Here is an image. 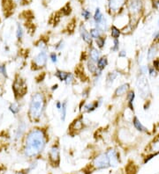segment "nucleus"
Here are the masks:
<instances>
[{
    "instance_id": "nucleus-41",
    "label": "nucleus",
    "mask_w": 159,
    "mask_h": 174,
    "mask_svg": "<svg viewBox=\"0 0 159 174\" xmlns=\"http://www.w3.org/2000/svg\"><path fill=\"white\" fill-rule=\"evenodd\" d=\"M89 94H90V88L89 87L85 88L84 90L82 91V97L84 98V99H87L89 97Z\"/></svg>"
},
{
    "instance_id": "nucleus-48",
    "label": "nucleus",
    "mask_w": 159,
    "mask_h": 174,
    "mask_svg": "<svg viewBox=\"0 0 159 174\" xmlns=\"http://www.w3.org/2000/svg\"><path fill=\"white\" fill-rule=\"evenodd\" d=\"M159 38V31H157V32L154 33V34H153V39L154 40H157V39Z\"/></svg>"
},
{
    "instance_id": "nucleus-30",
    "label": "nucleus",
    "mask_w": 159,
    "mask_h": 174,
    "mask_svg": "<svg viewBox=\"0 0 159 174\" xmlns=\"http://www.w3.org/2000/svg\"><path fill=\"white\" fill-rule=\"evenodd\" d=\"M15 35H16V39L19 41H20L23 39V36H24V29H23V27H22V26L20 25V23H17Z\"/></svg>"
},
{
    "instance_id": "nucleus-20",
    "label": "nucleus",
    "mask_w": 159,
    "mask_h": 174,
    "mask_svg": "<svg viewBox=\"0 0 159 174\" xmlns=\"http://www.w3.org/2000/svg\"><path fill=\"white\" fill-rule=\"evenodd\" d=\"M141 9V2L140 0H132L129 5V10L133 14L140 13Z\"/></svg>"
},
{
    "instance_id": "nucleus-45",
    "label": "nucleus",
    "mask_w": 159,
    "mask_h": 174,
    "mask_svg": "<svg viewBox=\"0 0 159 174\" xmlns=\"http://www.w3.org/2000/svg\"><path fill=\"white\" fill-rule=\"evenodd\" d=\"M29 173V171L27 169H25V170H20V171H18L15 174H28Z\"/></svg>"
},
{
    "instance_id": "nucleus-28",
    "label": "nucleus",
    "mask_w": 159,
    "mask_h": 174,
    "mask_svg": "<svg viewBox=\"0 0 159 174\" xmlns=\"http://www.w3.org/2000/svg\"><path fill=\"white\" fill-rule=\"evenodd\" d=\"M110 33H111V37L112 39H119L120 34H121V31L119 27L115 26V25H112L109 28Z\"/></svg>"
},
{
    "instance_id": "nucleus-36",
    "label": "nucleus",
    "mask_w": 159,
    "mask_h": 174,
    "mask_svg": "<svg viewBox=\"0 0 159 174\" xmlns=\"http://www.w3.org/2000/svg\"><path fill=\"white\" fill-rule=\"evenodd\" d=\"M119 39H113V45L111 47V51L115 53V52H119Z\"/></svg>"
},
{
    "instance_id": "nucleus-6",
    "label": "nucleus",
    "mask_w": 159,
    "mask_h": 174,
    "mask_svg": "<svg viewBox=\"0 0 159 174\" xmlns=\"http://www.w3.org/2000/svg\"><path fill=\"white\" fill-rule=\"evenodd\" d=\"M48 57L47 51H40L36 54L31 61V71H40L45 69L48 64Z\"/></svg>"
},
{
    "instance_id": "nucleus-26",
    "label": "nucleus",
    "mask_w": 159,
    "mask_h": 174,
    "mask_svg": "<svg viewBox=\"0 0 159 174\" xmlns=\"http://www.w3.org/2000/svg\"><path fill=\"white\" fill-rule=\"evenodd\" d=\"M8 109L13 114V115H18V114H20L21 108H20V105L19 104V102L16 101V102H13V103L10 104L9 106H8Z\"/></svg>"
},
{
    "instance_id": "nucleus-38",
    "label": "nucleus",
    "mask_w": 159,
    "mask_h": 174,
    "mask_svg": "<svg viewBox=\"0 0 159 174\" xmlns=\"http://www.w3.org/2000/svg\"><path fill=\"white\" fill-rule=\"evenodd\" d=\"M9 1V3H10V9H12L13 8V6H19V5H21L22 3H24L25 2V0H8Z\"/></svg>"
},
{
    "instance_id": "nucleus-25",
    "label": "nucleus",
    "mask_w": 159,
    "mask_h": 174,
    "mask_svg": "<svg viewBox=\"0 0 159 174\" xmlns=\"http://www.w3.org/2000/svg\"><path fill=\"white\" fill-rule=\"evenodd\" d=\"M68 71H63V70H59V69H57L55 73H54V76L57 77L60 82H65L66 79L67 78L68 76Z\"/></svg>"
},
{
    "instance_id": "nucleus-31",
    "label": "nucleus",
    "mask_w": 159,
    "mask_h": 174,
    "mask_svg": "<svg viewBox=\"0 0 159 174\" xmlns=\"http://www.w3.org/2000/svg\"><path fill=\"white\" fill-rule=\"evenodd\" d=\"M80 15L82 17V19H84L85 21H90L92 19V13L90 11H88V9H82Z\"/></svg>"
},
{
    "instance_id": "nucleus-14",
    "label": "nucleus",
    "mask_w": 159,
    "mask_h": 174,
    "mask_svg": "<svg viewBox=\"0 0 159 174\" xmlns=\"http://www.w3.org/2000/svg\"><path fill=\"white\" fill-rule=\"evenodd\" d=\"M88 59H90L91 61L97 63L99 58L102 56V52L99 50L96 46H90L88 47Z\"/></svg>"
},
{
    "instance_id": "nucleus-5",
    "label": "nucleus",
    "mask_w": 159,
    "mask_h": 174,
    "mask_svg": "<svg viewBox=\"0 0 159 174\" xmlns=\"http://www.w3.org/2000/svg\"><path fill=\"white\" fill-rule=\"evenodd\" d=\"M48 160L51 167H59L61 158H60V144L59 138H57V140L53 142L48 151Z\"/></svg>"
},
{
    "instance_id": "nucleus-11",
    "label": "nucleus",
    "mask_w": 159,
    "mask_h": 174,
    "mask_svg": "<svg viewBox=\"0 0 159 174\" xmlns=\"http://www.w3.org/2000/svg\"><path fill=\"white\" fill-rule=\"evenodd\" d=\"M107 157L109 159L110 167H116L119 164V152L113 148H109L105 151Z\"/></svg>"
},
{
    "instance_id": "nucleus-34",
    "label": "nucleus",
    "mask_w": 159,
    "mask_h": 174,
    "mask_svg": "<svg viewBox=\"0 0 159 174\" xmlns=\"http://www.w3.org/2000/svg\"><path fill=\"white\" fill-rule=\"evenodd\" d=\"M64 48H65V41L63 39H60L56 44H54L55 51H62Z\"/></svg>"
},
{
    "instance_id": "nucleus-8",
    "label": "nucleus",
    "mask_w": 159,
    "mask_h": 174,
    "mask_svg": "<svg viewBox=\"0 0 159 174\" xmlns=\"http://www.w3.org/2000/svg\"><path fill=\"white\" fill-rule=\"evenodd\" d=\"M84 114H80L78 117H76L71 124L68 126V130H67V134L71 135L72 137H74L75 135H79L80 133L84 129Z\"/></svg>"
},
{
    "instance_id": "nucleus-33",
    "label": "nucleus",
    "mask_w": 159,
    "mask_h": 174,
    "mask_svg": "<svg viewBox=\"0 0 159 174\" xmlns=\"http://www.w3.org/2000/svg\"><path fill=\"white\" fill-rule=\"evenodd\" d=\"M156 54H157V48H156L155 46H151V47L149 48L148 53H147V58H148V60H149V61L152 60L153 58L155 57Z\"/></svg>"
},
{
    "instance_id": "nucleus-44",
    "label": "nucleus",
    "mask_w": 159,
    "mask_h": 174,
    "mask_svg": "<svg viewBox=\"0 0 159 174\" xmlns=\"http://www.w3.org/2000/svg\"><path fill=\"white\" fill-rule=\"evenodd\" d=\"M61 106H62V102H61L60 100H57V101L55 102V107L57 108L58 111H60V109H61Z\"/></svg>"
},
{
    "instance_id": "nucleus-47",
    "label": "nucleus",
    "mask_w": 159,
    "mask_h": 174,
    "mask_svg": "<svg viewBox=\"0 0 159 174\" xmlns=\"http://www.w3.org/2000/svg\"><path fill=\"white\" fill-rule=\"evenodd\" d=\"M153 67L155 69H158L159 68V60H154L153 62Z\"/></svg>"
},
{
    "instance_id": "nucleus-39",
    "label": "nucleus",
    "mask_w": 159,
    "mask_h": 174,
    "mask_svg": "<svg viewBox=\"0 0 159 174\" xmlns=\"http://www.w3.org/2000/svg\"><path fill=\"white\" fill-rule=\"evenodd\" d=\"M148 73H149V75L151 77H157V69H155L154 67H149V68H148Z\"/></svg>"
},
{
    "instance_id": "nucleus-21",
    "label": "nucleus",
    "mask_w": 159,
    "mask_h": 174,
    "mask_svg": "<svg viewBox=\"0 0 159 174\" xmlns=\"http://www.w3.org/2000/svg\"><path fill=\"white\" fill-rule=\"evenodd\" d=\"M106 39H107L106 38V36L104 34V35L100 36L99 38L94 40V44H95L96 47L99 50H101V51L105 48Z\"/></svg>"
},
{
    "instance_id": "nucleus-49",
    "label": "nucleus",
    "mask_w": 159,
    "mask_h": 174,
    "mask_svg": "<svg viewBox=\"0 0 159 174\" xmlns=\"http://www.w3.org/2000/svg\"><path fill=\"white\" fill-rule=\"evenodd\" d=\"M157 24H158V26H159V19H158V22H157Z\"/></svg>"
},
{
    "instance_id": "nucleus-46",
    "label": "nucleus",
    "mask_w": 159,
    "mask_h": 174,
    "mask_svg": "<svg viewBox=\"0 0 159 174\" xmlns=\"http://www.w3.org/2000/svg\"><path fill=\"white\" fill-rule=\"evenodd\" d=\"M58 89H59V84H53L52 86L51 87V92H54L55 91H57Z\"/></svg>"
},
{
    "instance_id": "nucleus-19",
    "label": "nucleus",
    "mask_w": 159,
    "mask_h": 174,
    "mask_svg": "<svg viewBox=\"0 0 159 174\" xmlns=\"http://www.w3.org/2000/svg\"><path fill=\"white\" fill-rule=\"evenodd\" d=\"M109 64V61H108V57L107 56H102L99 58V60L96 63V67L97 70L101 71H104L106 69V67Z\"/></svg>"
},
{
    "instance_id": "nucleus-9",
    "label": "nucleus",
    "mask_w": 159,
    "mask_h": 174,
    "mask_svg": "<svg viewBox=\"0 0 159 174\" xmlns=\"http://www.w3.org/2000/svg\"><path fill=\"white\" fill-rule=\"evenodd\" d=\"M137 87L141 98H147L150 94V89L148 80L144 76H141L137 80Z\"/></svg>"
},
{
    "instance_id": "nucleus-32",
    "label": "nucleus",
    "mask_w": 159,
    "mask_h": 174,
    "mask_svg": "<svg viewBox=\"0 0 159 174\" xmlns=\"http://www.w3.org/2000/svg\"><path fill=\"white\" fill-rule=\"evenodd\" d=\"M76 82V77H75V75L72 73V72H69L68 73V76H67V78L66 79V81L64 82L66 85H73L74 83Z\"/></svg>"
},
{
    "instance_id": "nucleus-12",
    "label": "nucleus",
    "mask_w": 159,
    "mask_h": 174,
    "mask_svg": "<svg viewBox=\"0 0 159 174\" xmlns=\"http://www.w3.org/2000/svg\"><path fill=\"white\" fill-rule=\"evenodd\" d=\"M26 132V123L24 120H20L18 126L14 132V140L19 141L20 140Z\"/></svg>"
},
{
    "instance_id": "nucleus-16",
    "label": "nucleus",
    "mask_w": 159,
    "mask_h": 174,
    "mask_svg": "<svg viewBox=\"0 0 159 174\" xmlns=\"http://www.w3.org/2000/svg\"><path fill=\"white\" fill-rule=\"evenodd\" d=\"M104 14L103 13L101 12V9H100L99 7H96V11H95V13H94V15L92 16V19L90 20L91 21V25L94 26H97V25H99L100 23L102 22V20L104 19ZM93 26V27H94Z\"/></svg>"
},
{
    "instance_id": "nucleus-42",
    "label": "nucleus",
    "mask_w": 159,
    "mask_h": 174,
    "mask_svg": "<svg viewBox=\"0 0 159 174\" xmlns=\"http://www.w3.org/2000/svg\"><path fill=\"white\" fill-rule=\"evenodd\" d=\"M140 72H141L142 75H145V74H147V72H148V67L145 66V65L141 66V67H140Z\"/></svg>"
},
{
    "instance_id": "nucleus-1",
    "label": "nucleus",
    "mask_w": 159,
    "mask_h": 174,
    "mask_svg": "<svg viewBox=\"0 0 159 174\" xmlns=\"http://www.w3.org/2000/svg\"><path fill=\"white\" fill-rule=\"evenodd\" d=\"M22 138V154L26 158L34 159L44 151L50 141L49 127L35 126L28 129Z\"/></svg>"
},
{
    "instance_id": "nucleus-37",
    "label": "nucleus",
    "mask_w": 159,
    "mask_h": 174,
    "mask_svg": "<svg viewBox=\"0 0 159 174\" xmlns=\"http://www.w3.org/2000/svg\"><path fill=\"white\" fill-rule=\"evenodd\" d=\"M49 59L51 60V62L53 64H57L58 62H59V56H58V54L55 51L51 52L49 54Z\"/></svg>"
},
{
    "instance_id": "nucleus-10",
    "label": "nucleus",
    "mask_w": 159,
    "mask_h": 174,
    "mask_svg": "<svg viewBox=\"0 0 159 174\" xmlns=\"http://www.w3.org/2000/svg\"><path fill=\"white\" fill-rule=\"evenodd\" d=\"M79 33L81 40H82L88 47L94 45V40L91 38L88 30L87 29L86 26H85L83 23H81L79 26Z\"/></svg>"
},
{
    "instance_id": "nucleus-17",
    "label": "nucleus",
    "mask_w": 159,
    "mask_h": 174,
    "mask_svg": "<svg viewBox=\"0 0 159 174\" xmlns=\"http://www.w3.org/2000/svg\"><path fill=\"white\" fill-rule=\"evenodd\" d=\"M129 88H130V85H129V84H127V83L119 85V87H118V88L115 90V91H114L113 98L123 96L124 94H126V92H127V91L129 90Z\"/></svg>"
},
{
    "instance_id": "nucleus-4",
    "label": "nucleus",
    "mask_w": 159,
    "mask_h": 174,
    "mask_svg": "<svg viewBox=\"0 0 159 174\" xmlns=\"http://www.w3.org/2000/svg\"><path fill=\"white\" fill-rule=\"evenodd\" d=\"M12 90L16 101L22 99L27 93V84L26 80L20 75H16L12 84Z\"/></svg>"
},
{
    "instance_id": "nucleus-7",
    "label": "nucleus",
    "mask_w": 159,
    "mask_h": 174,
    "mask_svg": "<svg viewBox=\"0 0 159 174\" xmlns=\"http://www.w3.org/2000/svg\"><path fill=\"white\" fill-rule=\"evenodd\" d=\"M103 103H104L103 97H99V98H97V99L94 100L92 102H89V103L87 102L86 99H83L80 103L79 110L80 114H90L96 109H98L103 105Z\"/></svg>"
},
{
    "instance_id": "nucleus-13",
    "label": "nucleus",
    "mask_w": 159,
    "mask_h": 174,
    "mask_svg": "<svg viewBox=\"0 0 159 174\" xmlns=\"http://www.w3.org/2000/svg\"><path fill=\"white\" fill-rule=\"evenodd\" d=\"M126 0H108V8L111 14L117 13L124 6Z\"/></svg>"
},
{
    "instance_id": "nucleus-40",
    "label": "nucleus",
    "mask_w": 159,
    "mask_h": 174,
    "mask_svg": "<svg viewBox=\"0 0 159 174\" xmlns=\"http://www.w3.org/2000/svg\"><path fill=\"white\" fill-rule=\"evenodd\" d=\"M152 151H157L156 152V154L157 155L159 153V138L157 140V141H155V142H153L152 143Z\"/></svg>"
},
{
    "instance_id": "nucleus-35",
    "label": "nucleus",
    "mask_w": 159,
    "mask_h": 174,
    "mask_svg": "<svg viewBox=\"0 0 159 174\" xmlns=\"http://www.w3.org/2000/svg\"><path fill=\"white\" fill-rule=\"evenodd\" d=\"M0 75L4 78H6V79L9 77L6 64H0Z\"/></svg>"
},
{
    "instance_id": "nucleus-22",
    "label": "nucleus",
    "mask_w": 159,
    "mask_h": 174,
    "mask_svg": "<svg viewBox=\"0 0 159 174\" xmlns=\"http://www.w3.org/2000/svg\"><path fill=\"white\" fill-rule=\"evenodd\" d=\"M67 107H68V100L65 99L62 101V106L60 109V120L62 122H65L66 120V114H67Z\"/></svg>"
},
{
    "instance_id": "nucleus-3",
    "label": "nucleus",
    "mask_w": 159,
    "mask_h": 174,
    "mask_svg": "<svg viewBox=\"0 0 159 174\" xmlns=\"http://www.w3.org/2000/svg\"><path fill=\"white\" fill-rule=\"evenodd\" d=\"M110 167V164H109V159L107 157V155L105 152L100 153L96 157H95L93 158L92 162L90 164H88V165H87L82 171V172L85 174H90L94 172L96 170H104L107 168Z\"/></svg>"
},
{
    "instance_id": "nucleus-2",
    "label": "nucleus",
    "mask_w": 159,
    "mask_h": 174,
    "mask_svg": "<svg viewBox=\"0 0 159 174\" xmlns=\"http://www.w3.org/2000/svg\"><path fill=\"white\" fill-rule=\"evenodd\" d=\"M51 93L45 90H37L32 93L28 104L27 119L30 123L38 124L45 115L49 104V95Z\"/></svg>"
},
{
    "instance_id": "nucleus-24",
    "label": "nucleus",
    "mask_w": 159,
    "mask_h": 174,
    "mask_svg": "<svg viewBox=\"0 0 159 174\" xmlns=\"http://www.w3.org/2000/svg\"><path fill=\"white\" fill-rule=\"evenodd\" d=\"M132 125L135 128V129H137L140 132H142V133H147L148 132V129H146L145 127L141 124V122H140V120L136 116H134L133 119H132Z\"/></svg>"
},
{
    "instance_id": "nucleus-27",
    "label": "nucleus",
    "mask_w": 159,
    "mask_h": 174,
    "mask_svg": "<svg viewBox=\"0 0 159 174\" xmlns=\"http://www.w3.org/2000/svg\"><path fill=\"white\" fill-rule=\"evenodd\" d=\"M86 66L87 69H88V71L91 74V76L94 75L96 73V71H97V67H96V63L91 61L90 59H88L86 63Z\"/></svg>"
},
{
    "instance_id": "nucleus-43",
    "label": "nucleus",
    "mask_w": 159,
    "mask_h": 174,
    "mask_svg": "<svg viewBox=\"0 0 159 174\" xmlns=\"http://www.w3.org/2000/svg\"><path fill=\"white\" fill-rule=\"evenodd\" d=\"M119 58H126V51L125 49H122L119 51Z\"/></svg>"
},
{
    "instance_id": "nucleus-29",
    "label": "nucleus",
    "mask_w": 159,
    "mask_h": 174,
    "mask_svg": "<svg viewBox=\"0 0 159 174\" xmlns=\"http://www.w3.org/2000/svg\"><path fill=\"white\" fill-rule=\"evenodd\" d=\"M88 32H89V34H90V36H91V38H92L93 40H96V39L99 38L100 36L104 35V33L101 32L98 28H96V27H92V28H90V29L88 30Z\"/></svg>"
},
{
    "instance_id": "nucleus-23",
    "label": "nucleus",
    "mask_w": 159,
    "mask_h": 174,
    "mask_svg": "<svg viewBox=\"0 0 159 174\" xmlns=\"http://www.w3.org/2000/svg\"><path fill=\"white\" fill-rule=\"evenodd\" d=\"M134 99H135V92H134V91H129L127 92V95H126L127 106H128V108L130 110H132V112H133V110H134V107H133Z\"/></svg>"
},
{
    "instance_id": "nucleus-15",
    "label": "nucleus",
    "mask_w": 159,
    "mask_h": 174,
    "mask_svg": "<svg viewBox=\"0 0 159 174\" xmlns=\"http://www.w3.org/2000/svg\"><path fill=\"white\" fill-rule=\"evenodd\" d=\"M119 77V71H110L107 73L105 77V85L107 88H110L112 86L114 81L117 79V77Z\"/></svg>"
},
{
    "instance_id": "nucleus-18",
    "label": "nucleus",
    "mask_w": 159,
    "mask_h": 174,
    "mask_svg": "<svg viewBox=\"0 0 159 174\" xmlns=\"http://www.w3.org/2000/svg\"><path fill=\"white\" fill-rule=\"evenodd\" d=\"M35 46L39 48L40 51H47L48 50V41L46 38H39L35 42Z\"/></svg>"
}]
</instances>
